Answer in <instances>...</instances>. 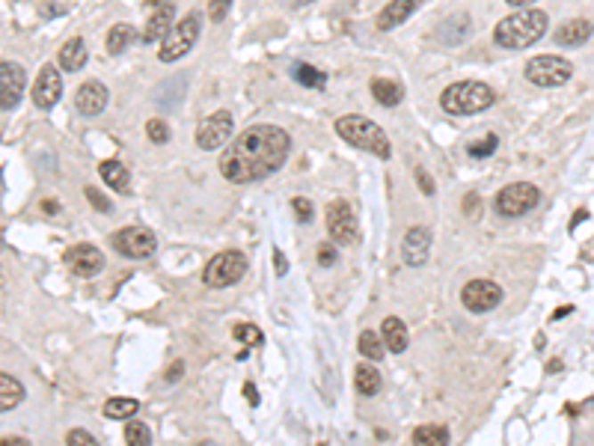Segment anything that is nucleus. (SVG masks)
<instances>
[{"label":"nucleus","mask_w":594,"mask_h":446,"mask_svg":"<svg viewBox=\"0 0 594 446\" xmlns=\"http://www.w3.org/2000/svg\"><path fill=\"white\" fill-rule=\"evenodd\" d=\"M291 152V137L277 125H250L232 140V146L220 158V173L226 182L250 185L273 176L286 164Z\"/></svg>","instance_id":"f257e3e1"},{"label":"nucleus","mask_w":594,"mask_h":446,"mask_svg":"<svg viewBox=\"0 0 594 446\" xmlns=\"http://www.w3.org/2000/svg\"><path fill=\"white\" fill-rule=\"evenodd\" d=\"M544 33H547V12H541V9H520V12L502 18L496 24L493 39L500 48L523 51L544 39Z\"/></svg>","instance_id":"f03ea898"},{"label":"nucleus","mask_w":594,"mask_h":446,"mask_svg":"<svg viewBox=\"0 0 594 446\" xmlns=\"http://www.w3.org/2000/svg\"><path fill=\"white\" fill-rule=\"evenodd\" d=\"M336 134H339L345 143H351V146L369 152V155H375L380 161L393 155V146H389V137L384 134V128L360 113L339 116V120H336Z\"/></svg>","instance_id":"7ed1b4c3"},{"label":"nucleus","mask_w":594,"mask_h":446,"mask_svg":"<svg viewBox=\"0 0 594 446\" xmlns=\"http://www.w3.org/2000/svg\"><path fill=\"white\" fill-rule=\"evenodd\" d=\"M443 111L452 116H476L493 104V89L482 80H460V84L446 87L440 95Z\"/></svg>","instance_id":"20e7f679"},{"label":"nucleus","mask_w":594,"mask_h":446,"mask_svg":"<svg viewBox=\"0 0 594 446\" xmlns=\"http://www.w3.org/2000/svg\"><path fill=\"white\" fill-rule=\"evenodd\" d=\"M199 30H202V15L197 12V9H193V12L184 15L182 21L175 24L170 33H167V39H161L158 60H161V62H179L184 54H191V48L197 45Z\"/></svg>","instance_id":"39448f33"},{"label":"nucleus","mask_w":594,"mask_h":446,"mask_svg":"<svg viewBox=\"0 0 594 446\" xmlns=\"http://www.w3.org/2000/svg\"><path fill=\"white\" fill-rule=\"evenodd\" d=\"M523 75H526L529 84L553 89V87H562V84L571 80L574 66L565 57H556V54H541V57H532L526 62Z\"/></svg>","instance_id":"423d86ee"},{"label":"nucleus","mask_w":594,"mask_h":446,"mask_svg":"<svg viewBox=\"0 0 594 446\" xmlns=\"http://www.w3.org/2000/svg\"><path fill=\"white\" fill-rule=\"evenodd\" d=\"M244 274H247V256L241 250H224V253H217L206 265L202 280H206V285H211V289H226V285L241 283Z\"/></svg>","instance_id":"0eeeda50"},{"label":"nucleus","mask_w":594,"mask_h":446,"mask_svg":"<svg viewBox=\"0 0 594 446\" xmlns=\"http://www.w3.org/2000/svg\"><path fill=\"white\" fill-rule=\"evenodd\" d=\"M541 194L532 182H514L505 185L500 194L493 196V211L502 214V218H523L526 211H532L538 205Z\"/></svg>","instance_id":"6e6552de"},{"label":"nucleus","mask_w":594,"mask_h":446,"mask_svg":"<svg viewBox=\"0 0 594 446\" xmlns=\"http://www.w3.org/2000/svg\"><path fill=\"white\" fill-rule=\"evenodd\" d=\"M327 232H330L333 244H354L360 235V227H357V214H354L351 202L345 200H336L327 205Z\"/></svg>","instance_id":"1a4fd4ad"},{"label":"nucleus","mask_w":594,"mask_h":446,"mask_svg":"<svg viewBox=\"0 0 594 446\" xmlns=\"http://www.w3.org/2000/svg\"><path fill=\"white\" fill-rule=\"evenodd\" d=\"M232 131H235L232 113H229V111H217V113H211V116H206V120L199 122V128H197V146L206 149V152L220 149L229 137H232Z\"/></svg>","instance_id":"9d476101"},{"label":"nucleus","mask_w":594,"mask_h":446,"mask_svg":"<svg viewBox=\"0 0 594 446\" xmlns=\"http://www.w3.org/2000/svg\"><path fill=\"white\" fill-rule=\"evenodd\" d=\"M460 301L469 312L482 316V312H491L502 303V289L493 280H469L460 292Z\"/></svg>","instance_id":"9b49d317"},{"label":"nucleus","mask_w":594,"mask_h":446,"mask_svg":"<svg viewBox=\"0 0 594 446\" xmlns=\"http://www.w3.org/2000/svg\"><path fill=\"white\" fill-rule=\"evenodd\" d=\"M113 247H117L126 259H149L155 253L158 241L152 232L143 227H126L113 235Z\"/></svg>","instance_id":"f8f14e48"},{"label":"nucleus","mask_w":594,"mask_h":446,"mask_svg":"<svg viewBox=\"0 0 594 446\" xmlns=\"http://www.w3.org/2000/svg\"><path fill=\"white\" fill-rule=\"evenodd\" d=\"M24 87H28V75H24L19 62L0 60V107L4 111H15L19 107Z\"/></svg>","instance_id":"ddd939ff"},{"label":"nucleus","mask_w":594,"mask_h":446,"mask_svg":"<svg viewBox=\"0 0 594 446\" xmlns=\"http://www.w3.org/2000/svg\"><path fill=\"white\" fill-rule=\"evenodd\" d=\"M60 98H63V78H60V69L48 62V66H42L37 87H33V104L39 111H51Z\"/></svg>","instance_id":"4468645a"},{"label":"nucleus","mask_w":594,"mask_h":446,"mask_svg":"<svg viewBox=\"0 0 594 446\" xmlns=\"http://www.w3.org/2000/svg\"><path fill=\"white\" fill-rule=\"evenodd\" d=\"M66 265L77 277H95L104 268V253L95 244H75L66 250Z\"/></svg>","instance_id":"2eb2a0df"},{"label":"nucleus","mask_w":594,"mask_h":446,"mask_svg":"<svg viewBox=\"0 0 594 446\" xmlns=\"http://www.w3.org/2000/svg\"><path fill=\"white\" fill-rule=\"evenodd\" d=\"M428 250H431V229L428 227H413L404 235V241H402L404 265H411V268L425 265V259H428Z\"/></svg>","instance_id":"dca6fc26"},{"label":"nucleus","mask_w":594,"mask_h":446,"mask_svg":"<svg viewBox=\"0 0 594 446\" xmlns=\"http://www.w3.org/2000/svg\"><path fill=\"white\" fill-rule=\"evenodd\" d=\"M108 87L102 84V80H86L81 84V89L75 93V107L81 111L84 116H99L104 107H108Z\"/></svg>","instance_id":"f3484780"},{"label":"nucleus","mask_w":594,"mask_h":446,"mask_svg":"<svg viewBox=\"0 0 594 446\" xmlns=\"http://www.w3.org/2000/svg\"><path fill=\"white\" fill-rule=\"evenodd\" d=\"M422 4L425 0H393V4H387L378 12V30H393V27H402Z\"/></svg>","instance_id":"a211bd4d"},{"label":"nucleus","mask_w":594,"mask_h":446,"mask_svg":"<svg viewBox=\"0 0 594 446\" xmlns=\"http://www.w3.org/2000/svg\"><path fill=\"white\" fill-rule=\"evenodd\" d=\"M173 15H175V9H173V4H158L155 9H152V15H149V21H146V30H143V42H155V39H167V33L173 30Z\"/></svg>","instance_id":"6ab92c4d"},{"label":"nucleus","mask_w":594,"mask_h":446,"mask_svg":"<svg viewBox=\"0 0 594 446\" xmlns=\"http://www.w3.org/2000/svg\"><path fill=\"white\" fill-rule=\"evenodd\" d=\"M591 33H594V24L589 18H571V21H565L556 30V42L562 45V48H576V45L589 42Z\"/></svg>","instance_id":"aec40b11"},{"label":"nucleus","mask_w":594,"mask_h":446,"mask_svg":"<svg viewBox=\"0 0 594 446\" xmlns=\"http://www.w3.org/2000/svg\"><path fill=\"white\" fill-rule=\"evenodd\" d=\"M380 336H384V343L393 354L407 351V343H411V336H407V325L395 316L384 318V325H380Z\"/></svg>","instance_id":"412c9836"},{"label":"nucleus","mask_w":594,"mask_h":446,"mask_svg":"<svg viewBox=\"0 0 594 446\" xmlns=\"http://www.w3.org/2000/svg\"><path fill=\"white\" fill-rule=\"evenodd\" d=\"M354 387H357L360 396H378L380 387H384V378H380L375 366L360 363L357 369H354Z\"/></svg>","instance_id":"4be33fe9"},{"label":"nucleus","mask_w":594,"mask_h":446,"mask_svg":"<svg viewBox=\"0 0 594 446\" xmlns=\"http://www.w3.org/2000/svg\"><path fill=\"white\" fill-rule=\"evenodd\" d=\"M86 66V45L84 39H69L63 48H60V69L63 71H77Z\"/></svg>","instance_id":"5701e85b"},{"label":"nucleus","mask_w":594,"mask_h":446,"mask_svg":"<svg viewBox=\"0 0 594 446\" xmlns=\"http://www.w3.org/2000/svg\"><path fill=\"white\" fill-rule=\"evenodd\" d=\"M99 173L117 194H131V176L119 161H104V164H99Z\"/></svg>","instance_id":"b1692460"},{"label":"nucleus","mask_w":594,"mask_h":446,"mask_svg":"<svg viewBox=\"0 0 594 446\" xmlns=\"http://www.w3.org/2000/svg\"><path fill=\"white\" fill-rule=\"evenodd\" d=\"M137 39V30L131 24H113L110 33H108V54L110 57H119V54H126L131 48V42Z\"/></svg>","instance_id":"393cba45"},{"label":"nucleus","mask_w":594,"mask_h":446,"mask_svg":"<svg viewBox=\"0 0 594 446\" xmlns=\"http://www.w3.org/2000/svg\"><path fill=\"white\" fill-rule=\"evenodd\" d=\"M24 399V387L19 378H12L10 372L0 375V408L4 410H12L15 405H21Z\"/></svg>","instance_id":"a878e982"},{"label":"nucleus","mask_w":594,"mask_h":446,"mask_svg":"<svg viewBox=\"0 0 594 446\" xmlns=\"http://www.w3.org/2000/svg\"><path fill=\"white\" fill-rule=\"evenodd\" d=\"M371 95L378 98L384 107H395L398 102L404 98V89L395 84V80H387V78H378L371 80Z\"/></svg>","instance_id":"bb28decb"},{"label":"nucleus","mask_w":594,"mask_h":446,"mask_svg":"<svg viewBox=\"0 0 594 446\" xmlns=\"http://www.w3.org/2000/svg\"><path fill=\"white\" fill-rule=\"evenodd\" d=\"M357 348H360V354H362V357H369L371 363H375V360H384V354H387L384 336H378L375 330H362L360 339H357Z\"/></svg>","instance_id":"cd10ccee"},{"label":"nucleus","mask_w":594,"mask_h":446,"mask_svg":"<svg viewBox=\"0 0 594 446\" xmlns=\"http://www.w3.org/2000/svg\"><path fill=\"white\" fill-rule=\"evenodd\" d=\"M291 75H295V80L300 87H306V89H324V84H327V75L321 69H315V66H309V62H295V69H291Z\"/></svg>","instance_id":"c85d7f7f"},{"label":"nucleus","mask_w":594,"mask_h":446,"mask_svg":"<svg viewBox=\"0 0 594 446\" xmlns=\"http://www.w3.org/2000/svg\"><path fill=\"white\" fill-rule=\"evenodd\" d=\"M452 441L446 425H419L413 432V443L419 446H446Z\"/></svg>","instance_id":"c756f323"},{"label":"nucleus","mask_w":594,"mask_h":446,"mask_svg":"<svg viewBox=\"0 0 594 446\" xmlns=\"http://www.w3.org/2000/svg\"><path fill=\"white\" fill-rule=\"evenodd\" d=\"M140 410V401L137 399H110L108 405H104V417L108 419H131Z\"/></svg>","instance_id":"7c9ffc66"},{"label":"nucleus","mask_w":594,"mask_h":446,"mask_svg":"<svg viewBox=\"0 0 594 446\" xmlns=\"http://www.w3.org/2000/svg\"><path fill=\"white\" fill-rule=\"evenodd\" d=\"M440 33L446 36L443 42H449V45H455V42H460L464 36L469 33V18L467 15H455L452 21H446L440 27Z\"/></svg>","instance_id":"2f4dec72"},{"label":"nucleus","mask_w":594,"mask_h":446,"mask_svg":"<svg viewBox=\"0 0 594 446\" xmlns=\"http://www.w3.org/2000/svg\"><path fill=\"white\" fill-rule=\"evenodd\" d=\"M126 441L131 446H149L152 443V432H149V425L137 423V419H128L126 423Z\"/></svg>","instance_id":"473e14b6"},{"label":"nucleus","mask_w":594,"mask_h":446,"mask_svg":"<svg viewBox=\"0 0 594 446\" xmlns=\"http://www.w3.org/2000/svg\"><path fill=\"white\" fill-rule=\"evenodd\" d=\"M496 146H500L496 134H484L482 140L469 143V146H467V155H469V158H491L493 152H496Z\"/></svg>","instance_id":"72a5a7b5"},{"label":"nucleus","mask_w":594,"mask_h":446,"mask_svg":"<svg viewBox=\"0 0 594 446\" xmlns=\"http://www.w3.org/2000/svg\"><path fill=\"white\" fill-rule=\"evenodd\" d=\"M232 336L238 339V343H247V345H262V343H264L262 330L256 327V325H247V321H241V325H235Z\"/></svg>","instance_id":"f704fd0d"},{"label":"nucleus","mask_w":594,"mask_h":446,"mask_svg":"<svg viewBox=\"0 0 594 446\" xmlns=\"http://www.w3.org/2000/svg\"><path fill=\"white\" fill-rule=\"evenodd\" d=\"M146 134H149V140H152V143H167V140H170V128H167L164 120H149L146 122Z\"/></svg>","instance_id":"c9c22d12"},{"label":"nucleus","mask_w":594,"mask_h":446,"mask_svg":"<svg viewBox=\"0 0 594 446\" xmlns=\"http://www.w3.org/2000/svg\"><path fill=\"white\" fill-rule=\"evenodd\" d=\"M291 205H295V214H297V220H300V223H309V220H313L315 209H313V202H309L306 196H295V200H291Z\"/></svg>","instance_id":"e433bc0d"},{"label":"nucleus","mask_w":594,"mask_h":446,"mask_svg":"<svg viewBox=\"0 0 594 446\" xmlns=\"http://www.w3.org/2000/svg\"><path fill=\"white\" fill-rule=\"evenodd\" d=\"M232 9V0H208V18L211 21H224Z\"/></svg>","instance_id":"4c0bfd02"},{"label":"nucleus","mask_w":594,"mask_h":446,"mask_svg":"<svg viewBox=\"0 0 594 446\" xmlns=\"http://www.w3.org/2000/svg\"><path fill=\"white\" fill-rule=\"evenodd\" d=\"M66 443H72V446H95L99 441H95L90 432H84V428H72V432L66 434Z\"/></svg>","instance_id":"58836bf2"},{"label":"nucleus","mask_w":594,"mask_h":446,"mask_svg":"<svg viewBox=\"0 0 594 446\" xmlns=\"http://www.w3.org/2000/svg\"><path fill=\"white\" fill-rule=\"evenodd\" d=\"M336 259H339V253H336L333 244H321V247H318V265H321V268H333Z\"/></svg>","instance_id":"ea45409f"},{"label":"nucleus","mask_w":594,"mask_h":446,"mask_svg":"<svg viewBox=\"0 0 594 446\" xmlns=\"http://www.w3.org/2000/svg\"><path fill=\"white\" fill-rule=\"evenodd\" d=\"M86 200H90V202L95 205V211H108V214L113 211V205H110L108 200H104L102 191H95V187H86Z\"/></svg>","instance_id":"a19ab883"},{"label":"nucleus","mask_w":594,"mask_h":446,"mask_svg":"<svg viewBox=\"0 0 594 446\" xmlns=\"http://www.w3.org/2000/svg\"><path fill=\"white\" fill-rule=\"evenodd\" d=\"M416 178H419V187H422V194H428V196H431V194H434V178H431L428 173H425L422 167L416 169Z\"/></svg>","instance_id":"79ce46f5"},{"label":"nucleus","mask_w":594,"mask_h":446,"mask_svg":"<svg viewBox=\"0 0 594 446\" xmlns=\"http://www.w3.org/2000/svg\"><path fill=\"white\" fill-rule=\"evenodd\" d=\"M273 262H277V277H286V274H289V262H286V256H282L280 250H273Z\"/></svg>","instance_id":"37998d69"},{"label":"nucleus","mask_w":594,"mask_h":446,"mask_svg":"<svg viewBox=\"0 0 594 446\" xmlns=\"http://www.w3.org/2000/svg\"><path fill=\"white\" fill-rule=\"evenodd\" d=\"M244 396H247V401H250V405H259V392H256L253 384H244Z\"/></svg>","instance_id":"c03bdc74"},{"label":"nucleus","mask_w":594,"mask_h":446,"mask_svg":"<svg viewBox=\"0 0 594 446\" xmlns=\"http://www.w3.org/2000/svg\"><path fill=\"white\" fill-rule=\"evenodd\" d=\"M182 369H184L182 363H173V366H170V372H167V381H175V378H182Z\"/></svg>","instance_id":"a18cd8bd"},{"label":"nucleus","mask_w":594,"mask_h":446,"mask_svg":"<svg viewBox=\"0 0 594 446\" xmlns=\"http://www.w3.org/2000/svg\"><path fill=\"white\" fill-rule=\"evenodd\" d=\"M42 211H45V214H57V202H54V200H45V202H42Z\"/></svg>","instance_id":"49530a36"},{"label":"nucleus","mask_w":594,"mask_h":446,"mask_svg":"<svg viewBox=\"0 0 594 446\" xmlns=\"http://www.w3.org/2000/svg\"><path fill=\"white\" fill-rule=\"evenodd\" d=\"M505 4H511V6H529V4H535V0H505Z\"/></svg>","instance_id":"de8ad7c7"},{"label":"nucleus","mask_w":594,"mask_h":446,"mask_svg":"<svg viewBox=\"0 0 594 446\" xmlns=\"http://www.w3.org/2000/svg\"><path fill=\"white\" fill-rule=\"evenodd\" d=\"M580 220H585V211H576V214H574V223H571V227H576V223H580Z\"/></svg>","instance_id":"09e8293b"},{"label":"nucleus","mask_w":594,"mask_h":446,"mask_svg":"<svg viewBox=\"0 0 594 446\" xmlns=\"http://www.w3.org/2000/svg\"><path fill=\"white\" fill-rule=\"evenodd\" d=\"M291 4H306V0H291Z\"/></svg>","instance_id":"8fccbe9b"}]
</instances>
